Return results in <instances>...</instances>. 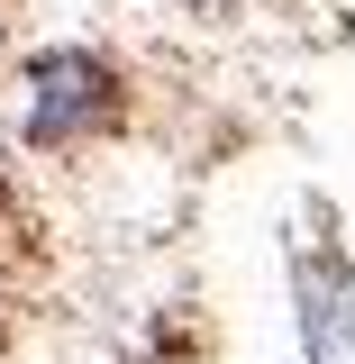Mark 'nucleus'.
I'll list each match as a JSON object with an SVG mask.
<instances>
[{
	"instance_id": "nucleus-1",
	"label": "nucleus",
	"mask_w": 355,
	"mask_h": 364,
	"mask_svg": "<svg viewBox=\"0 0 355 364\" xmlns=\"http://www.w3.org/2000/svg\"><path fill=\"white\" fill-rule=\"evenodd\" d=\"M128 119V73L110 46L46 37L9 64V146L18 155H83Z\"/></svg>"
},
{
	"instance_id": "nucleus-4",
	"label": "nucleus",
	"mask_w": 355,
	"mask_h": 364,
	"mask_svg": "<svg viewBox=\"0 0 355 364\" xmlns=\"http://www.w3.org/2000/svg\"><path fill=\"white\" fill-rule=\"evenodd\" d=\"M0 55H9V0H0Z\"/></svg>"
},
{
	"instance_id": "nucleus-3",
	"label": "nucleus",
	"mask_w": 355,
	"mask_h": 364,
	"mask_svg": "<svg viewBox=\"0 0 355 364\" xmlns=\"http://www.w3.org/2000/svg\"><path fill=\"white\" fill-rule=\"evenodd\" d=\"M174 9H191V18H228V9H246V0H174Z\"/></svg>"
},
{
	"instance_id": "nucleus-2",
	"label": "nucleus",
	"mask_w": 355,
	"mask_h": 364,
	"mask_svg": "<svg viewBox=\"0 0 355 364\" xmlns=\"http://www.w3.org/2000/svg\"><path fill=\"white\" fill-rule=\"evenodd\" d=\"M292 337H301V364H355V255L346 246L292 255Z\"/></svg>"
}]
</instances>
